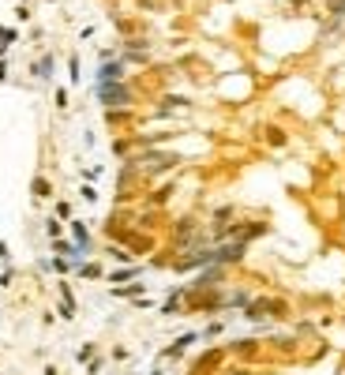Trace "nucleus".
Masks as SVG:
<instances>
[{
	"instance_id": "4be33fe9",
	"label": "nucleus",
	"mask_w": 345,
	"mask_h": 375,
	"mask_svg": "<svg viewBox=\"0 0 345 375\" xmlns=\"http://www.w3.org/2000/svg\"><path fill=\"white\" fill-rule=\"evenodd\" d=\"M0 296H4V289H0Z\"/></svg>"
},
{
	"instance_id": "7ed1b4c3",
	"label": "nucleus",
	"mask_w": 345,
	"mask_h": 375,
	"mask_svg": "<svg viewBox=\"0 0 345 375\" xmlns=\"http://www.w3.org/2000/svg\"><path fill=\"white\" fill-rule=\"evenodd\" d=\"M68 233H72V244H75V248H83V252L90 255L94 240H90V229H86V222H79V218H72V222H68Z\"/></svg>"
},
{
	"instance_id": "aec40b11",
	"label": "nucleus",
	"mask_w": 345,
	"mask_h": 375,
	"mask_svg": "<svg viewBox=\"0 0 345 375\" xmlns=\"http://www.w3.org/2000/svg\"><path fill=\"white\" fill-rule=\"evenodd\" d=\"M45 375H56V368H53V364H45Z\"/></svg>"
},
{
	"instance_id": "9b49d317",
	"label": "nucleus",
	"mask_w": 345,
	"mask_h": 375,
	"mask_svg": "<svg viewBox=\"0 0 345 375\" xmlns=\"http://www.w3.org/2000/svg\"><path fill=\"white\" fill-rule=\"evenodd\" d=\"M60 222H72V203H56V210H53Z\"/></svg>"
},
{
	"instance_id": "6e6552de",
	"label": "nucleus",
	"mask_w": 345,
	"mask_h": 375,
	"mask_svg": "<svg viewBox=\"0 0 345 375\" xmlns=\"http://www.w3.org/2000/svg\"><path fill=\"white\" fill-rule=\"evenodd\" d=\"M75 274L86 278V282H94V278H105V266L101 263H86V259H83V263L75 266Z\"/></svg>"
},
{
	"instance_id": "412c9836",
	"label": "nucleus",
	"mask_w": 345,
	"mask_h": 375,
	"mask_svg": "<svg viewBox=\"0 0 345 375\" xmlns=\"http://www.w3.org/2000/svg\"><path fill=\"white\" fill-rule=\"evenodd\" d=\"M150 375H161V371H158V368H154V371H150Z\"/></svg>"
},
{
	"instance_id": "f8f14e48",
	"label": "nucleus",
	"mask_w": 345,
	"mask_h": 375,
	"mask_svg": "<svg viewBox=\"0 0 345 375\" xmlns=\"http://www.w3.org/2000/svg\"><path fill=\"white\" fill-rule=\"evenodd\" d=\"M12 282H15V270H12V266H4V274H0V289H8Z\"/></svg>"
},
{
	"instance_id": "f03ea898",
	"label": "nucleus",
	"mask_w": 345,
	"mask_h": 375,
	"mask_svg": "<svg viewBox=\"0 0 345 375\" xmlns=\"http://www.w3.org/2000/svg\"><path fill=\"white\" fill-rule=\"evenodd\" d=\"M98 101H101V105H113V109H117V105H131V90H128L124 83L101 86V90H98Z\"/></svg>"
},
{
	"instance_id": "2eb2a0df",
	"label": "nucleus",
	"mask_w": 345,
	"mask_h": 375,
	"mask_svg": "<svg viewBox=\"0 0 345 375\" xmlns=\"http://www.w3.org/2000/svg\"><path fill=\"white\" fill-rule=\"evenodd\" d=\"M79 191H83V199H86V203H98V191H94L90 184H83Z\"/></svg>"
},
{
	"instance_id": "a211bd4d",
	"label": "nucleus",
	"mask_w": 345,
	"mask_h": 375,
	"mask_svg": "<svg viewBox=\"0 0 345 375\" xmlns=\"http://www.w3.org/2000/svg\"><path fill=\"white\" fill-rule=\"evenodd\" d=\"M128 357H131V353L124 349V345H117V349H113V360H128Z\"/></svg>"
},
{
	"instance_id": "9d476101",
	"label": "nucleus",
	"mask_w": 345,
	"mask_h": 375,
	"mask_svg": "<svg viewBox=\"0 0 345 375\" xmlns=\"http://www.w3.org/2000/svg\"><path fill=\"white\" fill-rule=\"evenodd\" d=\"M90 357H98V345H94V342H86L83 349L75 353V360H79V364H86V360H90Z\"/></svg>"
},
{
	"instance_id": "f257e3e1",
	"label": "nucleus",
	"mask_w": 345,
	"mask_h": 375,
	"mask_svg": "<svg viewBox=\"0 0 345 375\" xmlns=\"http://www.w3.org/2000/svg\"><path fill=\"white\" fill-rule=\"evenodd\" d=\"M124 79V64L113 60V53H101V64H98V90L101 86H113Z\"/></svg>"
},
{
	"instance_id": "ddd939ff",
	"label": "nucleus",
	"mask_w": 345,
	"mask_h": 375,
	"mask_svg": "<svg viewBox=\"0 0 345 375\" xmlns=\"http://www.w3.org/2000/svg\"><path fill=\"white\" fill-rule=\"evenodd\" d=\"M222 330H225V323H210L206 330H203V338H218V334H222Z\"/></svg>"
},
{
	"instance_id": "39448f33",
	"label": "nucleus",
	"mask_w": 345,
	"mask_h": 375,
	"mask_svg": "<svg viewBox=\"0 0 345 375\" xmlns=\"http://www.w3.org/2000/svg\"><path fill=\"white\" fill-rule=\"evenodd\" d=\"M143 293H147V289H143V282H124V285H113V296H117V300H139Z\"/></svg>"
},
{
	"instance_id": "1a4fd4ad",
	"label": "nucleus",
	"mask_w": 345,
	"mask_h": 375,
	"mask_svg": "<svg viewBox=\"0 0 345 375\" xmlns=\"http://www.w3.org/2000/svg\"><path fill=\"white\" fill-rule=\"evenodd\" d=\"M45 236H49V240H56V236H64V222H60V218H45Z\"/></svg>"
},
{
	"instance_id": "6ab92c4d",
	"label": "nucleus",
	"mask_w": 345,
	"mask_h": 375,
	"mask_svg": "<svg viewBox=\"0 0 345 375\" xmlns=\"http://www.w3.org/2000/svg\"><path fill=\"white\" fill-rule=\"evenodd\" d=\"M0 259L8 263V244H4V240H0Z\"/></svg>"
},
{
	"instance_id": "20e7f679",
	"label": "nucleus",
	"mask_w": 345,
	"mask_h": 375,
	"mask_svg": "<svg viewBox=\"0 0 345 375\" xmlns=\"http://www.w3.org/2000/svg\"><path fill=\"white\" fill-rule=\"evenodd\" d=\"M195 342H199V334H195V330H188V334H180V338L172 342L169 349L161 353V357H165V360H180V357H184V349H191Z\"/></svg>"
},
{
	"instance_id": "4468645a",
	"label": "nucleus",
	"mask_w": 345,
	"mask_h": 375,
	"mask_svg": "<svg viewBox=\"0 0 345 375\" xmlns=\"http://www.w3.org/2000/svg\"><path fill=\"white\" fill-rule=\"evenodd\" d=\"M68 75H72V83H79V56H72V60H68Z\"/></svg>"
},
{
	"instance_id": "dca6fc26",
	"label": "nucleus",
	"mask_w": 345,
	"mask_h": 375,
	"mask_svg": "<svg viewBox=\"0 0 345 375\" xmlns=\"http://www.w3.org/2000/svg\"><path fill=\"white\" fill-rule=\"evenodd\" d=\"M34 195H49V180H34Z\"/></svg>"
},
{
	"instance_id": "f3484780",
	"label": "nucleus",
	"mask_w": 345,
	"mask_h": 375,
	"mask_svg": "<svg viewBox=\"0 0 345 375\" xmlns=\"http://www.w3.org/2000/svg\"><path fill=\"white\" fill-rule=\"evenodd\" d=\"M109 255H113V259H120V263H131V255H128V252H120V248H109Z\"/></svg>"
},
{
	"instance_id": "0eeeda50",
	"label": "nucleus",
	"mask_w": 345,
	"mask_h": 375,
	"mask_svg": "<svg viewBox=\"0 0 345 375\" xmlns=\"http://www.w3.org/2000/svg\"><path fill=\"white\" fill-rule=\"evenodd\" d=\"M139 274H143V266H120V270H105V278H109L113 285H124V282H135Z\"/></svg>"
},
{
	"instance_id": "423d86ee",
	"label": "nucleus",
	"mask_w": 345,
	"mask_h": 375,
	"mask_svg": "<svg viewBox=\"0 0 345 375\" xmlns=\"http://www.w3.org/2000/svg\"><path fill=\"white\" fill-rule=\"evenodd\" d=\"M75 312H79V308H75V293L60 282V319H68V323H72V319H75Z\"/></svg>"
}]
</instances>
